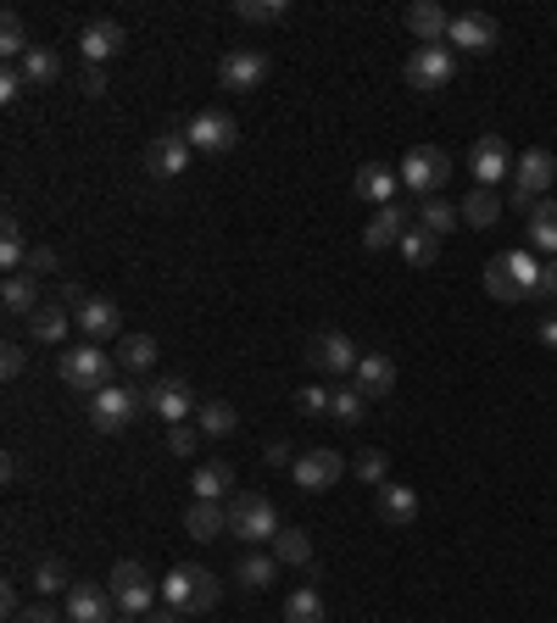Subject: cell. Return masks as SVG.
Returning a JSON list of instances; mask_svg holds the SVG:
<instances>
[{
	"instance_id": "1",
	"label": "cell",
	"mask_w": 557,
	"mask_h": 623,
	"mask_svg": "<svg viewBox=\"0 0 557 623\" xmlns=\"http://www.w3.org/2000/svg\"><path fill=\"white\" fill-rule=\"evenodd\" d=\"M218 596H223V585L212 580L207 568H196V562L168 568V580H162V601H168L178 618H201V612H212Z\"/></svg>"
},
{
	"instance_id": "2",
	"label": "cell",
	"mask_w": 557,
	"mask_h": 623,
	"mask_svg": "<svg viewBox=\"0 0 557 623\" xmlns=\"http://www.w3.org/2000/svg\"><path fill=\"white\" fill-rule=\"evenodd\" d=\"M485 296L491 301H524L541 296V262L530 251H502L485 262Z\"/></svg>"
},
{
	"instance_id": "3",
	"label": "cell",
	"mask_w": 557,
	"mask_h": 623,
	"mask_svg": "<svg viewBox=\"0 0 557 623\" xmlns=\"http://www.w3.org/2000/svg\"><path fill=\"white\" fill-rule=\"evenodd\" d=\"M228 535L246 540V546H273V535H278V512H273V501L257 496V490H240L235 501H228Z\"/></svg>"
},
{
	"instance_id": "4",
	"label": "cell",
	"mask_w": 557,
	"mask_h": 623,
	"mask_svg": "<svg viewBox=\"0 0 557 623\" xmlns=\"http://www.w3.org/2000/svg\"><path fill=\"white\" fill-rule=\"evenodd\" d=\"M112 367H117V357H107L101 346H67V351L57 357L62 385H73V390H84V396L107 390V385H112Z\"/></svg>"
},
{
	"instance_id": "5",
	"label": "cell",
	"mask_w": 557,
	"mask_h": 623,
	"mask_svg": "<svg viewBox=\"0 0 557 623\" xmlns=\"http://www.w3.org/2000/svg\"><path fill=\"white\" fill-rule=\"evenodd\" d=\"M552 178H557V157H552L546 146H530V151L513 162V207H519L524 217L535 212V201H546Z\"/></svg>"
},
{
	"instance_id": "6",
	"label": "cell",
	"mask_w": 557,
	"mask_h": 623,
	"mask_svg": "<svg viewBox=\"0 0 557 623\" xmlns=\"http://www.w3.org/2000/svg\"><path fill=\"white\" fill-rule=\"evenodd\" d=\"M146 412V390H128V385H107L89 396V423L101 428V435H117L123 423H134Z\"/></svg>"
},
{
	"instance_id": "7",
	"label": "cell",
	"mask_w": 557,
	"mask_h": 623,
	"mask_svg": "<svg viewBox=\"0 0 557 623\" xmlns=\"http://www.w3.org/2000/svg\"><path fill=\"white\" fill-rule=\"evenodd\" d=\"M290 478H296V490L323 496V490H335L341 478H346V457L330 451V446H312V451H301V457L290 462Z\"/></svg>"
},
{
	"instance_id": "8",
	"label": "cell",
	"mask_w": 557,
	"mask_h": 623,
	"mask_svg": "<svg viewBox=\"0 0 557 623\" xmlns=\"http://www.w3.org/2000/svg\"><path fill=\"white\" fill-rule=\"evenodd\" d=\"M407 89H418V95H435V89H446L451 84V73H457V57H451V45H418V51L407 57Z\"/></svg>"
},
{
	"instance_id": "9",
	"label": "cell",
	"mask_w": 557,
	"mask_h": 623,
	"mask_svg": "<svg viewBox=\"0 0 557 623\" xmlns=\"http://www.w3.org/2000/svg\"><path fill=\"white\" fill-rule=\"evenodd\" d=\"M396 173H401V184L412 189V196L430 201V196H441V184L451 178V157H446V151H430V146H418V151L401 157Z\"/></svg>"
},
{
	"instance_id": "10",
	"label": "cell",
	"mask_w": 557,
	"mask_h": 623,
	"mask_svg": "<svg viewBox=\"0 0 557 623\" xmlns=\"http://www.w3.org/2000/svg\"><path fill=\"white\" fill-rule=\"evenodd\" d=\"M178 134L190 139V151H207V157H223V151L240 146V123L228 117V112H196Z\"/></svg>"
},
{
	"instance_id": "11",
	"label": "cell",
	"mask_w": 557,
	"mask_h": 623,
	"mask_svg": "<svg viewBox=\"0 0 557 623\" xmlns=\"http://www.w3.org/2000/svg\"><path fill=\"white\" fill-rule=\"evenodd\" d=\"M357 362H362V351L346 340L341 328H330V334H312V346H307V367H318V373H330V378H346L357 373Z\"/></svg>"
},
{
	"instance_id": "12",
	"label": "cell",
	"mask_w": 557,
	"mask_h": 623,
	"mask_svg": "<svg viewBox=\"0 0 557 623\" xmlns=\"http://www.w3.org/2000/svg\"><path fill=\"white\" fill-rule=\"evenodd\" d=\"M469 173L480 189H496L507 173H513V151H507V139L502 134H480L474 139V151H469Z\"/></svg>"
},
{
	"instance_id": "13",
	"label": "cell",
	"mask_w": 557,
	"mask_h": 623,
	"mask_svg": "<svg viewBox=\"0 0 557 623\" xmlns=\"http://www.w3.org/2000/svg\"><path fill=\"white\" fill-rule=\"evenodd\" d=\"M123 45H128L123 23H117V17H96V23H84V34H78V57H84L89 67H101V62L123 57Z\"/></svg>"
},
{
	"instance_id": "14",
	"label": "cell",
	"mask_w": 557,
	"mask_h": 623,
	"mask_svg": "<svg viewBox=\"0 0 557 623\" xmlns=\"http://www.w3.org/2000/svg\"><path fill=\"white\" fill-rule=\"evenodd\" d=\"M146 412H157V418L173 428V423H184L190 412H201V401H196V390L184 385V378H162V385L146 390Z\"/></svg>"
},
{
	"instance_id": "15",
	"label": "cell",
	"mask_w": 557,
	"mask_h": 623,
	"mask_svg": "<svg viewBox=\"0 0 557 623\" xmlns=\"http://www.w3.org/2000/svg\"><path fill=\"white\" fill-rule=\"evenodd\" d=\"M412 223H418V217H412L407 207L391 201V207H380L374 217L362 223V246H368V251H391V246H401V239H407Z\"/></svg>"
},
{
	"instance_id": "16",
	"label": "cell",
	"mask_w": 557,
	"mask_h": 623,
	"mask_svg": "<svg viewBox=\"0 0 557 623\" xmlns=\"http://www.w3.org/2000/svg\"><path fill=\"white\" fill-rule=\"evenodd\" d=\"M262 78H268V57L251 51V45H246V51H228V57L218 62V84L235 89V95H251Z\"/></svg>"
},
{
	"instance_id": "17",
	"label": "cell",
	"mask_w": 557,
	"mask_h": 623,
	"mask_svg": "<svg viewBox=\"0 0 557 623\" xmlns=\"http://www.w3.org/2000/svg\"><path fill=\"white\" fill-rule=\"evenodd\" d=\"M446 45H457V51H469V57L496 51V17H485V12H457Z\"/></svg>"
},
{
	"instance_id": "18",
	"label": "cell",
	"mask_w": 557,
	"mask_h": 623,
	"mask_svg": "<svg viewBox=\"0 0 557 623\" xmlns=\"http://www.w3.org/2000/svg\"><path fill=\"white\" fill-rule=\"evenodd\" d=\"M190 139H184V134H157L151 139V146H146V173L151 178H178L184 167H190Z\"/></svg>"
},
{
	"instance_id": "19",
	"label": "cell",
	"mask_w": 557,
	"mask_h": 623,
	"mask_svg": "<svg viewBox=\"0 0 557 623\" xmlns=\"http://www.w3.org/2000/svg\"><path fill=\"white\" fill-rule=\"evenodd\" d=\"M351 385H357L368 401H385V396L396 390V362H391L385 351H362V362H357V373H351Z\"/></svg>"
},
{
	"instance_id": "20",
	"label": "cell",
	"mask_w": 557,
	"mask_h": 623,
	"mask_svg": "<svg viewBox=\"0 0 557 623\" xmlns=\"http://www.w3.org/2000/svg\"><path fill=\"white\" fill-rule=\"evenodd\" d=\"M117 601H112V590H101V585H73L67 590V623H112L117 612H112Z\"/></svg>"
},
{
	"instance_id": "21",
	"label": "cell",
	"mask_w": 557,
	"mask_h": 623,
	"mask_svg": "<svg viewBox=\"0 0 557 623\" xmlns=\"http://www.w3.org/2000/svg\"><path fill=\"white\" fill-rule=\"evenodd\" d=\"M407 28H412V39H418V45H446L451 17H446L441 0H412V7H407Z\"/></svg>"
},
{
	"instance_id": "22",
	"label": "cell",
	"mask_w": 557,
	"mask_h": 623,
	"mask_svg": "<svg viewBox=\"0 0 557 623\" xmlns=\"http://www.w3.org/2000/svg\"><path fill=\"white\" fill-rule=\"evenodd\" d=\"M78 328L89 334V346H101V340H112V334L123 328V312H117V301H107V296H89L78 312Z\"/></svg>"
},
{
	"instance_id": "23",
	"label": "cell",
	"mask_w": 557,
	"mask_h": 623,
	"mask_svg": "<svg viewBox=\"0 0 557 623\" xmlns=\"http://www.w3.org/2000/svg\"><path fill=\"white\" fill-rule=\"evenodd\" d=\"M351 189H357L362 201H374V207H391L396 189H401V173H391L385 162H362L357 178H351Z\"/></svg>"
},
{
	"instance_id": "24",
	"label": "cell",
	"mask_w": 557,
	"mask_h": 623,
	"mask_svg": "<svg viewBox=\"0 0 557 623\" xmlns=\"http://www.w3.org/2000/svg\"><path fill=\"white\" fill-rule=\"evenodd\" d=\"M374 507H380V518L391 523V529H412L418 523V490H407V485H380Z\"/></svg>"
},
{
	"instance_id": "25",
	"label": "cell",
	"mask_w": 557,
	"mask_h": 623,
	"mask_svg": "<svg viewBox=\"0 0 557 623\" xmlns=\"http://www.w3.org/2000/svg\"><path fill=\"white\" fill-rule=\"evenodd\" d=\"M67 328H73V312H67L62 301H45V307L28 317L34 346H62V340H67Z\"/></svg>"
},
{
	"instance_id": "26",
	"label": "cell",
	"mask_w": 557,
	"mask_h": 623,
	"mask_svg": "<svg viewBox=\"0 0 557 623\" xmlns=\"http://www.w3.org/2000/svg\"><path fill=\"white\" fill-rule=\"evenodd\" d=\"M184 535H190V540H218V535H228V507L196 501L190 512H184Z\"/></svg>"
},
{
	"instance_id": "27",
	"label": "cell",
	"mask_w": 557,
	"mask_h": 623,
	"mask_svg": "<svg viewBox=\"0 0 557 623\" xmlns=\"http://www.w3.org/2000/svg\"><path fill=\"white\" fill-rule=\"evenodd\" d=\"M23 67V78H28V89H51L57 78H62V57L51 51V45H34V51L17 62Z\"/></svg>"
},
{
	"instance_id": "28",
	"label": "cell",
	"mask_w": 557,
	"mask_h": 623,
	"mask_svg": "<svg viewBox=\"0 0 557 623\" xmlns=\"http://www.w3.org/2000/svg\"><path fill=\"white\" fill-rule=\"evenodd\" d=\"M273 573H278V557H273V551H251V557L235 562V585H240V590H268Z\"/></svg>"
},
{
	"instance_id": "29",
	"label": "cell",
	"mask_w": 557,
	"mask_h": 623,
	"mask_svg": "<svg viewBox=\"0 0 557 623\" xmlns=\"http://www.w3.org/2000/svg\"><path fill=\"white\" fill-rule=\"evenodd\" d=\"M196 428L207 440H228L240 428V412L228 407V401H201V412H196Z\"/></svg>"
},
{
	"instance_id": "30",
	"label": "cell",
	"mask_w": 557,
	"mask_h": 623,
	"mask_svg": "<svg viewBox=\"0 0 557 623\" xmlns=\"http://www.w3.org/2000/svg\"><path fill=\"white\" fill-rule=\"evenodd\" d=\"M228 485H235V468H228V462H201V468H196V478H190L196 501H223V496H228Z\"/></svg>"
},
{
	"instance_id": "31",
	"label": "cell",
	"mask_w": 557,
	"mask_h": 623,
	"mask_svg": "<svg viewBox=\"0 0 557 623\" xmlns=\"http://www.w3.org/2000/svg\"><path fill=\"white\" fill-rule=\"evenodd\" d=\"M457 212H462V223H469V228H491V223L502 217V196H496V189H480V184H474L469 196H462Z\"/></svg>"
},
{
	"instance_id": "32",
	"label": "cell",
	"mask_w": 557,
	"mask_h": 623,
	"mask_svg": "<svg viewBox=\"0 0 557 623\" xmlns=\"http://www.w3.org/2000/svg\"><path fill=\"white\" fill-rule=\"evenodd\" d=\"M0 307H7L12 317H34L45 301H39V290H34V278H28V273H12V278H7V290H0Z\"/></svg>"
},
{
	"instance_id": "33",
	"label": "cell",
	"mask_w": 557,
	"mask_h": 623,
	"mask_svg": "<svg viewBox=\"0 0 557 623\" xmlns=\"http://www.w3.org/2000/svg\"><path fill=\"white\" fill-rule=\"evenodd\" d=\"M457 223H462V212H457L451 201H441V196H430V201H418V228H424V234L446 239V234H451Z\"/></svg>"
},
{
	"instance_id": "34",
	"label": "cell",
	"mask_w": 557,
	"mask_h": 623,
	"mask_svg": "<svg viewBox=\"0 0 557 623\" xmlns=\"http://www.w3.org/2000/svg\"><path fill=\"white\" fill-rule=\"evenodd\" d=\"M268 551L278 557V568H307V562H312V540H307L301 529H278Z\"/></svg>"
},
{
	"instance_id": "35",
	"label": "cell",
	"mask_w": 557,
	"mask_h": 623,
	"mask_svg": "<svg viewBox=\"0 0 557 623\" xmlns=\"http://www.w3.org/2000/svg\"><path fill=\"white\" fill-rule=\"evenodd\" d=\"M157 340H151V334H128V340H123V351H117V362H123V373H151L157 367Z\"/></svg>"
},
{
	"instance_id": "36",
	"label": "cell",
	"mask_w": 557,
	"mask_h": 623,
	"mask_svg": "<svg viewBox=\"0 0 557 623\" xmlns=\"http://www.w3.org/2000/svg\"><path fill=\"white\" fill-rule=\"evenodd\" d=\"M524 223H530V246H541V251L557 257V201H535V212Z\"/></svg>"
},
{
	"instance_id": "37",
	"label": "cell",
	"mask_w": 557,
	"mask_h": 623,
	"mask_svg": "<svg viewBox=\"0 0 557 623\" xmlns=\"http://www.w3.org/2000/svg\"><path fill=\"white\" fill-rule=\"evenodd\" d=\"M34 51V39H28V28H23V17L17 12H7V17H0V57H7L12 67L23 62Z\"/></svg>"
},
{
	"instance_id": "38",
	"label": "cell",
	"mask_w": 557,
	"mask_h": 623,
	"mask_svg": "<svg viewBox=\"0 0 557 623\" xmlns=\"http://www.w3.org/2000/svg\"><path fill=\"white\" fill-rule=\"evenodd\" d=\"M323 618H330V612H323V596L312 585H301V590L285 596V623H323Z\"/></svg>"
},
{
	"instance_id": "39",
	"label": "cell",
	"mask_w": 557,
	"mask_h": 623,
	"mask_svg": "<svg viewBox=\"0 0 557 623\" xmlns=\"http://www.w3.org/2000/svg\"><path fill=\"white\" fill-rule=\"evenodd\" d=\"M235 17H240V23H257V28L285 23V17H290V0H235Z\"/></svg>"
},
{
	"instance_id": "40",
	"label": "cell",
	"mask_w": 557,
	"mask_h": 623,
	"mask_svg": "<svg viewBox=\"0 0 557 623\" xmlns=\"http://www.w3.org/2000/svg\"><path fill=\"white\" fill-rule=\"evenodd\" d=\"M401 257H407V267H435V257H441V239L435 234H424V228H407V239H401Z\"/></svg>"
},
{
	"instance_id": "41",
	"label": "cell",
	"mask_w": 557,
	"mask_h": 623,
	"mask_svg": "<svg viewBox=\"0 0 557 623\" xmlns=\"http://www.w3.org/2000/svg\"><path fill=\"white\" fill-rule=\"evenodd\" d=\"M157 585H123V590H112V601H117V612H128V618H151V607H157Z\"/></svg>"
},
{
	"instance_id": "42",
	"label": "cell",
	"mask_w": 557,
	"mask_h": 623,
	"mask_svg": "<svg viewBox=\"0 0 557 623\" xmlns=\"http://www.w3.org/2000/svg\"><path fill=\"white\" fill-rule=\"evenodd\" d=\"M330 418H335V423H346V428H351V423H362V418H368V396H362L357 385H341V390H335V401H330Z\"/></svg>"
},
{
	"instance_id": "43",
	"label": "cell",
	"mask_w": 557,
	"mask_h": 623,
	"mask_svg": "<svg viewBox=\"0 0 557 623\" xmlns=\"http://www.w3.org/2000/svg\"><path fill=\"white\" fill-rule=\"evenodd\" d=\"M0 267H7V278L28 267V246H23V228H17V223L0 228Z\"/></svg>"
},
{
	"instance_id": "44",
	"label": "cell",
	"mask_w": 557,
	"mask_h": 623,
	"mask_svg": "<svg viewBox=\"0 0 557 623\" xmlns=\"http://www.w3.org/2000/svg\"><path fill=\"white\" fill-rule=\"evenodd\" d=\"M351 473L362 478V485H374V490H380V485H391V478H385V473H391V462H385V451H380V446H368V451H357Z\"/></svg>"
},
{
	"instance_id": "45",
	"label": "cell",
	"mask_w": 557,
	"mask_h": 623,
	"mask_svg": "<svg viewBox=\"0 0 557 623\" xmlns=\"http://www.w3.org/2000/svg\"><path fill=\"white\" fill-rule=\"evenodd\" d=\"M34 590H45V596L73 590V585H67V562H62V557H45V562L34 568Z\"/></svg>"
},
{
	"instance_id": "46",
	"label": "cell",
	"mask_w": 557,
	"mask_h": 623,
	"mask_svg": "<svg viewBox=\"0 0 557 623\" xmlns=\"http://www.w3.org/2000/svg\"><path fill=\"white\" fill-rule=\"evenodd\" d=\"M330 401H335V390H323V385H301V396H296L301 418H330Z\"/></svg>"
},
{
	"instance_id": "47",
	"label": "cell",
	"mask_w": 557,
	"mask_h": 623,
	"mask_svg": "<svg viewBox=\"0 0 557 623\" xmlns=\"http://www.w3.org/2000/svg\"><path fill=\"white\" fill-rule=\"evenodd\" d=\"M196 446H201V428H190V423H173L168 428V451L173 457H196Z\"/></svg>"
},
{
	"instance_id": "48",
	"label": "cell",
	"mask_w": 557,
	"mask_h": 623,
	"mask_svg": "<svg viewBox=\"0 0 557 623\" xmlns=\"http://www.w3.org/2000/svg\"><path fill=\"white\" fill-rule=\"evenodd\" d=\"M123 585H151L146 562H134V557H128V562H117V568H112V590H123Z\"/></svg>"
},
{
	"instance_id": "49",
	"label": "cell",
	"mask_w": 557,
	"mask_h": 623,
	"mask_svg": "<svg viewBox=\"0 0 557 623\" xmlns=\"http://www.w3.org/2000/svg\"><path fill=\"white\" fill-rule=\"evenodd\" d=\"M23 367H28V346L7 340V346H0V373H7V378H17Z\"/></svg>"
},
{
	"instance_id": "50",
	"label": "cell",
	"mask_w": 557,
	"mask_h": 623,
	"mask_svg": "<svg viewBox=\"0 0 557 623\" xmlns=\"http://www.w3.org/2000/svg\"><path fill=\"white\" fill-rule=\"evenodd\" d=\"M23 89H28V78H23V67H7V73H0V101H7V107L17 101V95H23Z\"/></svg>"
},
{
	"instance_id": "51",
	"label": "cell",
	"mask_w": 557,
	"mask_h": 623,
	"mask_svg": "<svg viewBox=\"0 0 557 623\" xmlns=\"http://www.w3.org/2000/svg\"><path fill=\"white\" fill-rule=\"evenodd\" d=\"M262 457H268V468H290V462H296L290 440H268V451H262Z\"/></svg>"
},
{
	"instance_id": "52",
	"label": "cell",
	"mask_w": 557,
	"mask_h": 623,
	"mask_svg": "<svg viewBox=\"0 0 557 623\" xmlns=\"http://www.w3.org/2000/svg\"><path fill=\"white\" fill-rule=\"evenodd\" d=\"M12 623H62V612L57 607H23Z\"/></svg>"
},
{
	"instance_id": "53",
	"label": "cell",
	"mask_w": 557,
	"mask_h": 623,
	"mask_svg": "<svg viewBox=\"0 0 557 623\" xmlns=\"http://www.w3.org/2000/svg\"><path fill=\"white\" fill-rule=\"evenodd\" d=\"M28 267H34V273H57V251H51V246H34V251H28Z\"/></svg>"
},
{
	"instance_id": "54",
	"label": "cell",
	"mask_w": 557,
	"mask_h": 623,
	"mask_svg": "<svg viewBox=\"0 0 557 623\" xmlns=\"http://www.w3.org/2000/svg\"><path fill=\"white\" fill-rule=\"evenodd\" d=\"M541 301H557V257L541 262Z\"/></svg>"
},
{
	"instance_id": "55",
	"label": "cell",
	"mask_w": 557,
	"mask_h": 623,
	"mask_svg": "<svg viewBox=\"0 0 557 623\" xmlns=\"http://www.w3.org/2000/svg\"><path fill=\"white\" fill-rule=\"evenodd\" d=\"M84 95H107V73L101 67H84Z\"/></svg>"
},
{
	"instance_id": "56",
	"label": "cell",
	"mask_w": 557,
	"mask_h": 623,
	"mask_svg": "<svg viewBox=\"0 0 557 623\" xmlns=\"http://www.w3.org/2000/svg\"><path fill=\"white\" fill-rule=\"evenodd\" d=\"M0 612H7V618H17V612H23V601H17V590H12V585L0 590Z\"/></svg>"
},
{
	"instance_id": "57",
	"label": "cell",
	"mask_w": 557,
	"mask_h": 623,
	"mask_svg": "<svg viewBox=\"0 0 557 623\" xmlns=\"http://www.w3.org/2000/svg\"><path fill=\"white\" fill-rule=\"evenodd\" d=\"M541 346H546V351H557V312L541 323Z\"/></svg>"
},
{
	"instance_id": "58",
	"label": "cell",
	"mask_w": 557,
	"mask_h": 623,
	"mask_svg": "<svg viewBox=\"0 0 557 623\" xmlns=\"http://www.w3.org/2000/svg\"><path fill=\"white\" fill-rule=\"evenodd\" d=\"M146 623H184V618H178V612H173V607H162V612H151V618H146Z\"/></svg>"
},
{
	"instance_id": "59",
	"label": "cell",
	"mask_w": 557,
	"mask_h": 623,
	"mask_svg": "<svg viewBox=\"0 0 557 623\" xmlns=\"http://www.w3.org/2000/svg\"><path fill=\"white\" fill-rule=\"evenodd\" d=\"M112 623H146V618H128V612H117V618H112Z\"/></svg>"
}]
</instances>
